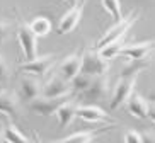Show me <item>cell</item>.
Returning <instances> with one entry per match:
<instances>
[{"label": "cell", "mask_w": 155, "mask_h": 143, "mask_svg": "<svg viewBox=\"0 0 155 143\" xmlns=\"http://www.w3.org/2000/svg\"><path fill=\"white\" fill-rule=\"evenodd\" d=\"M41 96L45 97H65V96H72V90H70V82L63 80L60 75L50 79L48 82L43 85Z\"/></svg>", "instance_id": "cell-15"}, {"label": "cell", "mask_w": 155, "mask_h": 143, "mask_svg": "<svg viewBox=\"0 0 155 143\" xmlns=\"http://www.w3.org/2000/svg\"><path fill=\"white\" fill-rule=\"evenodd\" d=\"M55 60H56V56L53 55V53L45 55V56H36V58H32V60L22 63L19 67V70H21V72H26V73H29V75L41 77V75H45L46 72L55 65Z\"/></svg>", "instance_id": "cell-9"}, {"label": "cell", "mask_w": 155, "mask_h": 143, "mask_svg": "<svg viewBox=\"0 0 155 143\" xmlns=\"http://www.w3.org/2000/svg\"><path fill=\"white\" fill-rule=\"evenodd\" d=\"M124 39H126V36H123V37H119V39H114V41H111V43H107L106 46H102L101 50H97L99 51V55L104 58V60H113V58H116V56H119V50L123 48V44H124Z\"/></svg>", "instance_id": "cell-21"}, {"label": "cell", "mask_w": 155, "mask_h": 143, "mask_svg": "<svg viewBox=\"0 0 155 143\" xmlns=\"http://www.w3.org/2000/svg\"><path fill=\"white\" fill-rule=\"evenodd\" d=\"M77 106H78V102L72 101V97H70L68 101H65L61 106H58V109H56L55 112H56V116H58L60 128H67L68 125H72V121L75 119Z\"/></svg>", "instance_id": "cell-17"}, {"label": "cell", "mask_w": 155, "mask_h": 143, "mask_svg": "<svg viewBox=\"0 0 155 143\" xmlns=\"http://www.w3.org/2000/svg\"><path fill=\"white\" fill-rule=\"evenodd\" d=\"M72 96H65V97H45L39 96L38 99L29 102V107H31L32 112H36L39 116H50L58 109V106H61L65 101H68Z\"/></svg>", "instance_id": "cell-8"}, {"label": "cell", "mask_w": 155, "mask_h": 143, "mask_svg": "<svg viewBox=\"0 0 155 143\" xmlns=\"http://www.w3.org/2000/svg\"><path fill=\"white\" fill-rule=\"evenodd\" d=\"M126 104L128 112L135 118L140 119H152L153 118V106L150 101H147L143 96H140L138 92H131V96L128 97Z\"/></svg>", "instance_id": "cell-6"}, {"label": "cell", "mask_w": 155, "mask_h": 143, "mask_svg": "<svg viewBox=\"0 0 155 143\" xmlns=\"http://www.w3.org/2000/svg\"><path fill=\"white\" fill-rule=\"evenodd\" d=\"M138 19H140L138 12H137V10H131L126 17H123L121 21H118V22L114 24L109 31H106L104 36H102L99 41L96 43V50H101V48L106 46L107 43H111V41H114V39H119V37L126 36V32L131 29V26L137 22Z\"/></svg>", "instance_id": "cell-1"}, {"label": "cell", "mask_w": 155, "mask_h": 143, "mask_svg": "<svg viewBox=\"0 0 155 143\" xmlns=\"http://www.w3.org/2000/svg\"><path fill=\"white\" fill-rule=\"evenodd\" d=\"M141 135V143H155V138H153V131H150V129H147V131H143Z\"/></svg>", "instance_id": "cell-27"}, {"label": "cell", "mask_w": 155, "mask_h": 143, "mask_svg": "<svg viewBox=\"0 0 155 143\" xmlns=\"http://www.w3.org/2000/svg\"><path fill=\"white\" fill-rule=\"evenodd\" d=\"M135 85H137V77H119V82L114 87L113 96H111V102H109L113 111L124 106V102L128 101V97L131 96Z\"/></svg>", "instance_id": "cell-5"}, {"label": "cell", "mask_w": 155, "mask_h": 143, "mask_svg": "<svg viewBox=\"0 0 155 143\" xmlns=\"http://www.w3.org/2000/svg\"><path fill=\"white\" fill-rule=\"evenodd\" d=\"M0 143H7V141H5V138H4V133H2V129H0Z\"/></svg>", "instance_id": "cell-28"}, {"label": "cell", "mask_w": 155, "mask_h": 143, "mask_svg": "<svg viewBox=\"0 0 155 143\" xmlns=\"http://www.w3.org/2000/svg\"><path fill=\"white\" fill-rule=\"evenodd\" d=\"M17 41L22 48L24 58L28 61L38 56V37L34 36V32L29 29V24L21 15H19V26H17Z\"/></svg>", "instance_id": "cell-3"}, {"label": "cell", "mask_w": 155, "mask_h": 143, "mask_svg": "<svg viewBox=\"0 0 155 143\" xmlns=\"http://www.w3.org/2000/svg\"><path fill=\"white\" fill-rule=\"evenodd\" d=\"M150 67V60L143 58V60H130V63L121 70L119 77H138L141 70H145Z\"/></svg>", "instance_id": "cell-20"}, {"label": "cell", "mask_w": 155, "mask_h": 143, "mask_svg": "<svg viewBox=\"0 0 155 143\" xmlns=\"http://www.w3.org/2000/svg\"><path fill=\"white\" fill-rule=\"evenodd\" d=\"M12 31H14V26L10 21H0V44L9 39Z\"/></svg>", "instance_id": "cell-24"}, {"label": "cell", "mask_w": 155, "mask_h": 143, "mask_svg": "<svg viewBox=\"0 0 155 143\" xmlns=\"http://www.w3.org/2000/svg\"><path fill=\"white\" fill-rule=\"evenodd\" d=\"M107 70H109L107 60H104L97 50H87L82 55L80 73L89 75V77H101L107 73Z\"/></svg>", "instance_id": "cell-2"}, {"label": "cell", "mask_w": 155, "mask_h": 143, "mask_svg": "<svg viewBox=\"0 0 155 143\" xmlns=\"http://www.w3.org/2000/svg\"><path fill=\"white\" fill-rule=\"evenodd\" d=\"M80 65H82V55L73 53V55L65 56L63 60L58 63V75L63 80L70 82L75 75L80 73Z\"/></svg>", "instance_id": "cell-14"}, {"label": "cell", "mask_w": 155, "mask_h": 143, "mask_svg": "<svg viewBox=\"0 0 155 143\" xmlns=\"http://www.w3.org/2000/svg\"><path fill=\"white\" fill-rule=\"evenodd\" d=\"M116 125H109L106 128H101V129H85V131H77V133L70 135L63 140H58V141H48V143H92L94 140L102 133H107L114 128Z\"/></svg>", "instance_id": "cell-16"}, {"label": "cell", "mask_w": 155, "mask_h": 143, "mask_svg": "<svg viewBox=\"0 0 155 143\" xmlns=\"http://www.w3.org/2000/svg\"><path fill=\"white\" fill-rule=\"evenodd\" d=\"M85 4H87V0H75V4L72 5V9L60 19L58 28H56V34L58 36H65V34L72 32L73 29L77 28L78 22H80V19H82V15H84Z\"/></svg>", "instance_id": "cell-4"}, {"label": "cell", "mask_w": 155, "mask_h": 143, "mask_svg": "<svg viewBox=\"0 0 155 143\" xmlns=\"http://www.w3.org/2000/svg\"><path fill=\"white\" fill-rule=\"evenodd\" d=\"M102 9L113 17L114 22H118L123 19V12H121V0H101Z\"/></svg>", "instance_id": "cell-22"}, {"label": "cell", "mask_w": 155, "mask_h": 143, "mask_svg": "<svg viewBox=\"0 0 155 143\" xmlns=\"http://www.w3.org/2000/svg\"><path fill=\"white\" fill-rule=\"evenodd\" d=\"M123 140L124 143H141V135L137 129H128V131H124Z\"/></svg>", "instance_id": "cell-26"}, {"label": "cell", "mask_w": 155, "mask_h": 143, "mask_svg": "<svg viewBox=\"0 0 155 143\" xmlns=\"http://www.w3.org/2000/svg\"><path fill=\"white\" fill-rule=\"evenodd\" d=\"M43 90V83L39 82L36 75H26L21 79V83H19V92H21V97H22L26 102H31L34 99L41 96Z\"/></svg>", "instance_id": "cell-13"}, {"label": "cell", "mask_w": 155, "mask_h": 143, "mask_svg": "<svg viewBox=\"0 0 155 143\" xmlns=\"http://www.w3.org/2000/svg\"><path fill=\"white\" fill-rule=\"evenodd\" d=\"M2 133H4V138H5V141H7V143H32L31 140H29L28 136H26V135H24L10 119H7L5 128H4Z\"/></svg>", "instance_id": "cell-18"}, {"label": "cell", "mask_w": 155, "mask_h": 143, "mask_svg": "<svg viewBox=\"0 0 155 143\" xmlns=\"http://www.w3.org/2000/svg\"><path fill=\"white\" fill-rule=\"evenodd\" d=\"M152 50H153V39H145L131 44H123V48L119 50V55L126 56L128 60H143V58H148Z\"/></svg>", "instance_id": "cell-10"}, {"label": "cell", "mask_w": 155, "mask_h": 143, "mask_svg": "<svg viewBox=\"0 0 155 143\" xmlns=\"http://www.w3.org/2000/svg\"><path fill=\"white\" fill-rule=\"evenodd\" d=\"M91 80H92V77H89V75H84V73L75 75V77L70 80V90H72V94H82L84 90L89 87Z\"/></svg>", "instance_id": "cell-23"}, {"label": "cell", "mask_w": 155, "mask_h": 143, "mask_svg": "<svg viewBox=\"0 0 155 143\" xmlns=\"http://www.w3.org/2000/svg\"><path fill=\"white\" fill-rule=\"evenodd\" d=\"M63 2H70V4H75V0H63Z\"/></svg>", "instance_id": "cell-29"}, {"label": "cell", "mask_w": 155, "mask_h": 143, "mask_svg": "<svg viewBox=\"0 0 155 143\" xmlns=\"http://www.w3.org/2000/svg\"><path fill=\"white\" fill-rule=\"evenodd\" d=\"M29 24V29L34 32V36L36 37H43V36H48L51 32V21L45 15H38L34 17Z\"/></svg>", "instance_id": "cell-19"}, {"label": "cell", "mask_w": 155, "mask_h": 143, "mask_svg": "<svg viewBox=\"0 0 155 143\" xmlns=\"http://www.w3.org/2000/svg\"><path fill=\"white\" fill-rule=\"evenodd\" d=\"M10 77V67L9 61L5 60V56L0 53V82H7Z\"/></svg>", "instance_id": "cell-25"}, {"label": "cell", "mask_w": 155, "mask_h": 143, "mask_svg": "<svg viewBox=\"0 0 155 143\" xmlns=\"http://www.w3.org/2000/svg\"><path fill=\"white\" fill-rule=\"evenodd\" d=\"M0 112H5L10 118H21L22 116L21 99L14 90H2L0 92Z\"/></svg>", "instance_id": "cell-11"}, {"label": "cell", "mask_w": 155, "mask_h": 143, "mask_svg": "<svg viewBox=\"0 0 155 143\" xmlns=\"http://www.w3.org/2000/svg\"><path fill=\"white\" fill-rule=\"evenodd\" d=\"M109 96V80L106 75L101 77H92L89 87L82 92V97L91 102H101Z\"/></svg>", "instance_id": "cell-7"}, {"label": "cell", "mask_w": 155, "mask_h": 143, "mask_svg": "<svg viewBox=\"0 0 155 143\" xmlns=\"http://www.w3.org/2000/svg\"><path fill=\"white\" fill-rule=\"evenodd\" d=\"M75 118L85 121V123H109V116L107 112L99 106H92V104H87V106H77V111H75Z\"/></svg>", "instance_id": "cell-12"}]
</instances>
